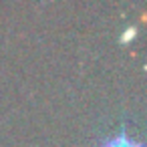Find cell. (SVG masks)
<instances>
[{
	"label": "cell",
	"mask_w": 147,
	"mask_h": 147,
	"mask_svg": "<svg viewBox=\"0 0 147 147\" xmlns=\"http://www.w3.org/2000/svg\"><path fill=\"white\" fill-rule=\"evenodd\" d=\"M95 147H145L141 139H137L125 125H121L117 131L109 133L107 137H103Z\"/></svg>",
	"instance_id": "obj_1"
}]
</instances>
